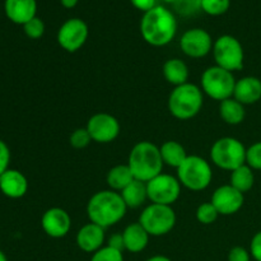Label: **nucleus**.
Here are the masks:
<instances>
[{"label": "nucleus", "instance_id": "obj_1", "mask_svg": "<svg viewBox=\"0 0 261 261\" xmlns=\"http://www.w3.org/2000/svg\"><path fill=\"white\" fill-rule=\"evenodd\" d=\"M177 20L175 14L162 5L144 13L140 20V33L144 41L154 47L166 46L175 38Z\"/></svg>", "mask_w": 261, "mask_h": 261}, {"label": "nucleus", "instance_id": "obj_2", "mask_svg": "<svg viewBox=\"0 0 261 261\" xmlns=\"http://www.w3.org/2000/svg\"><path fill=\"white\" fill-rule=\"evenodd\" d=\"M127 206L121 194L114 190H102L94 194L87 204V216L92 223L109 228L125 217Z\"/></svg>", "mask_w": 261, "mask_h": 261}, {"label": "nucleus", "instance_id": "obj_3", "mask_svg": "<svg viewBox=\"0 0 261 261\" xmlns=\"http://www.w3.org/2000/svg\"><path fill=\"white\" fill-rule=\"evenodd\" d=\"M163 161L160 148L150 142H139L130 150L127 166L132 170L135 180L148 182L162 173Z\"/></svg>", "mask_w": 261, "mask_h": 261}, {"label": "nucleus", "instance_id": "obj_4", "mask_svg": "<svg viewBox=\"0 0 261 261\" xmlns=\"http://www.w3.org/2000/svg\"><path fill=\"white\" fill-rule=\"evenodd\" d=\"M203 91L198 86L185 83L175 87L168 97V111L178 120H190L195 117L203 107Z\"/></svg>", "mask_w": 261, "mask_h": 261}, {"label": "nucleus", "instance_id": "obj_5", "mask_svg": "<svg viewBox=\"0 0 261 261\" xmlns=\"http://www.w3.org/2000/svg\"><path fill=\"white\" fill-rule=\"evenodd\" d=\"M177 178L181 186L191 191H203L211 185L213 171L208 161L199 155H188L177 168Z\"/></svg>", "mask_w": 261, "mask_h": 261}, {"label": "nucleus", "instance_id": "obj_6", "mask_svg": "<svg viewBox=\"0 0 261 261\" xmlns=\"http://www.w3.org/2000/svg\"><path fill=\"white\" fill-rule=\"evenodd\" d=\"M246 147L239 139L224 137L212 145L211 160L217 167L232 172L246 165Z\"/></svg>", "mask_w": 261, "mask_h": 261}, {"label": "nucleus", "instance_id": "obj_7", "mask_svg": "<svg viewBox=\"0 0 261 261\" xmlns=\"http://www.w3.org/2000/svg\"><path fill=\"white\" fill-rule=\"evenodd\" d=\"M236 79L232 71L218 65L211 66L201 75V91L216 101H224L233 97Z\"/></svg>", "mask_w": 261, "mask_h": 261}, {"label": "nucleus", "instance_id": "obj_8", "mask_svg": "<svg viewBox=\"0 0 261 261\" xmlns=\"http://www.w3.org/2000/svg\"><path fill=\"white\" fill-rule=\"evenodd\" d=\"M139 223L149 236L160 237L170 233L176 224L175 211L170 205L150 204L139 217Z\"/></svg>", "mask_w": 261, "mask_h": 261}, {"label": "nucleus", "instance_id": "obj_9", "mask_svg": "<svg viewBox=\"0 0 261 261\" xmlns=\"http://www.w3.org/2000/svg\"><path fill=\"white\" fill-rule=\"evenodd\" d=\"M213 56L217 65L232 73L244 68V47L231 35H223L217 38L213 45Z\"/></svg>", "mask_w": 261, "mask_h": 261}, {"label": "nucleus", "instance_id": "obj_10", "mask_svg": "<svg viewBox=\"0 0 261 261\" xmlns=\"http://www.w3.org/2000/svg\"><path fill=\"white\" fill-rule=\"evenodd\" d=\"M148 199L153 204L172 205L177 201L181 194V184L177 177L161 173L147 182Z\"/></svg>", "mask_w": 261, "mask_h": 261}, {"label": "nucleus", "instance_id": "obj_11", "mask_svg": "<svg viewBox=\"0 0 261 261\" xmlns=\"http://www.w3.org/2000/svg\"><path fill=\"white\" fill-rule=\"evenodd\" d=\"M89 30L81 18H70L61 24L58 31V42L68 53L81 50L88 38Z\"/></svg>", "mask_w": 261, "mask_h": 261}, {"label": "nucleus", "instance_id": "obj_12", "mask_svg": "<svg viewBox=\"0 0 261 261\" xmlns=\"http://www.w3.org/2000/svg\"><path fill=\"white\" fill-rule=\"evenodd\" d=\"M86 129L88 130L93 142L107 144V143L114 142L119 137L121 126L116 117L106 112H101V114L93 115L88 120Z\"/></svg>", "mask_w": 261, "mask_h": 261}, {"label": "nucleus", "instance_id": "obj_13", "mask_svg": "<svg viewBox=\"0 0 261 261\" xmlns=\"http://www.w3.org/2000/svg\"><path fill=\"white\" fill-rule=\"evenodd\" d=\"M213 40L211 35L203 28H191L182 35L180 47L189 58L200 59L213 50Z\"/></svg>", "mask_w": 261, "mask_h": 261}, {"label": "nucleus", "instance_id": "obj_14", "mask_svg": "<svg viewBox=\"0 0 261 261\" xmlns=\"http://www.w3.org/2000/svg\"><path fill=\"white\" fill-rule=\"evenodd\" d=\"M211 203L222 216H232L244 206L245 196L232 185H223L214 191Z\"/></svg>", "mask_w": 261, "mask_h": 261}, {"label": "nucleus", "instance_id": "obj_15", "mask_svg": "<svg viewBox=\"0 0 261 261\" xmlns=\"http://www.w3.org/2000/svg\"><path fill=\"white\" fill-rule=\"evenodd\" d=\"M43 232L53 239H63L71 228V218L66 211L61 208H50L41 218Z\"/></svg>", "mask_w": 261, "mask_h": 261}, {"label": "nucleus", "instance_id": "obj_16", "mask_svg": "<svg viewBox=\"0 0 261 261\" xmlns=\"http://www.w3.org/2000/svg\"><path fill=\"white\" fill-rule=\"evenodd\" d=\"M76 245L84 252L94 254L105 244V228L94 223H88L82 227L75 237Z\"/></svg>", "mask_w": 261, "mask_h": 261}, {"label": "nucleus", "instance_id": "obj_17", "mask_svg": "<svg viewBox=\"0 0 261 261\" xmlns=\"http://www.w3.org/2000/svg\"><path fill=\"white\" fill-rule=\"evenodd\" d=\"M4 10L8 19L15 24L24 25L36 17L37 2L36 0H5Z\"/></svg>", "mask_w": 261, "mask_h": 261}, {"label": "nucleus", "instance_id": "obj_18", "mask_svg": "<svg viewBox=\"0 0 261 261\" xmlns=\"http://www.w3.org/2000/svg\"><path fill=\"white\" fill-rule=\"evenodd\" d=\"M28 190V181L25 176L18 170L8 168L0 176V191L10 199H19Z\"/></svg>", "mask_w": 261, "mask_h": 261}, {"label": "nucleus", "instance_id": "obj_19", "mask_svg": "<svg viewBox=\"0 0 261 261\" xmlns=\"http://www.w3.org/2000/svg\"><path fill=\"white\" fill-rule=\"evenodd\" d=\"M233 98L240 103L254 105L261 99V81L256 76H244L236 82Z\"/></svg>", "mask_w": 261, "mask_h": 261}, {"label": "nucleus", "instance_id": "obj_20", "mask_svg": "<svg viewBox=\"0 0 261 261\" xmlns=\"http://www.w3.org/2000/svg\"><path fill=\"white\" fill-rule=\"evenodd\" d=\"M122 237H124L125 250L133 252V254H138V252H142L148 246L150 236L143 228L142 224L138 222V223L129 224L122 232Z\"/></svg>", "mask_w": 261, "mask_h": 261}, {"label": "nucleus", "instance_id": "obj_21", "mask_svg": "<svg viewBox=\"0 0 261 261\" xmlns=\"http://www.w3.org/2000/svg\"><path fill=\"white\" fill-rule=\"evenodd\" d=\"M163 76L172 86L178 87L188 83L189 69L181 59H170L163 65Z\"/></svg>", "mask_w": 261, "mask_h": 261}, {"label": "nucleus", "instance_id": "obj_22", "mask_svg": "<svg viewBox=\"0 0 261 261\" xmlns=\"http://www.w3.org/2000/svg\"><path fill=\"white\" fill-rule=\"evenodd\" d=\"M160 152L163 163L170 166V167H175L176 170L188 158L185 148L182 147V144L175 142V140H167V142L163 143L160 147Z\"/></svg>", "mask_w": 261, "mask_h": 261}, {"label": "nucleus", "instance_id": "obj_23", "mask_svg": "<svg viewBox=\"0 0 261 261\" xmlns=\"http://www.w3.org/2000/svg\"><path fill=\"white\" fill-rule=\"evenodd\" d=\"M120 194H121L122 199H124L127 208H132V209L139 208V206H142L143 204L145 203V200L148 199L147 182H143V181H139V180H134Z\"/></svg>", "mask_w": 261, "mask_h": 261}, {"label": "nucleus", "instance_id": "obj_24", "mask_svg": "<svg viewBox=\"0 0 261 261\" xmlns=\"http://www.w3.org/2000/svg\"><path fill=\"white\" fill-rule=\"evenodd\" d=\"M134 180V175L127 165L115 166L107 172L106 176L107 185L110 186V189L114 191H120V193Z\"/></svg>", "mask_w": 261, "mask_h": 261}, {"label": "nucleus", "instance_id": "obj_25", "mask_svg": "<svg viewBox=\"0 0 261 261\" xmlns=\"http://www.w3.org/2000/svg\"><path fill=\"white\" fill-rule=\"evenodd\" d=\"M219 115L222 120L229 125H239L241 124L246 116L245 106L240 103L233 97L228 99H224L219 103Z\"/></svg>", "mask_w": 261, "mask_h": 261}, {"label": "nucleus", "instance_id": "obj_26", "mask_svg": "<svg viewBox=\"0 0 261 261\" xmlns=\"http://www.w3.org/2000/svg\"><path fill=\"white\" fill-rule=\"evenodd\" d=\"M255 175L254 170L247 165L241 166L231 172V178H229V185L233 186L242 194L247 193L254 188Z\"/></svg>", "mask_w": 261, "mask_h": 261}, {"label": "nucleus", "instance_id": "obj_27", "mask_svg": "<svg viewBox=\"0 0 261 261\" xmlns=\"http://www.w3.org/2000/svg\"><path fill=\"white\" fill-rule=\"evenodd\" d=\"M231 7V0H201V10L208 15L218 17Z\"/></svg>", "mask_w": 261, "mask_h": 261}, {"label": "nucleus", "instance_id": "obj_28", "mask_svg": "<svg viewBox=\"0 0 261 261\" xmlns=\"http://www.w3.org/2000/svg\"><path fill=\"white\" fill-rule=\"evenodd\" d=\"M219 213L212 203H203L196 209V219L201 224H212L217 221Z\"/></svg>", "mask_w": 261, "mask_h": 261}, {"label": "nucleus", "instance_id": "obj_29", "mask_svg": "<svg viewBox=\"0 0 261 261\" xmlns=\"http://www.w3.org/2000/svg\"><path fill=\"white\" fill-rule=\"evenodd\" d=\"M91 261H124V255H122V251L105 246L92 255Z\"/></svg>", "mask_w": 261, "mask_h": 261}, {"label": "nucleus", "instance_id": "obj_30", "mask_svg": "<svg viewBox=\"0 0 261 261\" xmlns=\"http://www.w3.org/2000/svg\"><path fill=\"white\" fill-rule=\"evenodd\" d=\"M23 31L27 35V37L32 38V40H38L45 33V23L41 18L35 17L23 25Z\"/></svg>", "mask_w": 261, "mask_h": 261}, {"label": "nucleus", "instance_id": "obj_31", "mask_svg": "<svg viewBox=\"0 0 261 261\" xmlns=\"http://www.w3.org/2000/svg\"><path fill=\"white\" fill-rule=\"evenodd\" d=\"M91 140L92 138L89 135L88 130L86 127H79V129H75L71 133L69 142H70L71 147L75 148V149H83L91 143Z\"/></svg>", "mask_w": 261, "mask_h": 261}, {"label": "nucleus", "instance_id": "obj_32", "mask_svg": "<svg viewBox=\"0 0 261 261\" xmlns=\"http://www.w3.org/2000/svg\"><path fill=\"white\" fill-rule=\"evenodd\" d=\"M246 165L252 170L261 171V142L254 143L247 148Z\"/></svg>", "mask_w": 261, "mask_h": 261}, {"label": "nucleus", "instance_id": "obj_33", "mask_svg": "<svg viewBox=\"0 0 261 261\" xmlns=\"http://www.w3.org/2000/svg\"><path fill=\"white\" fill-rule=\"evenodd\" d=\"M175 7L181 14L190 15L198 9H201V0H178Z\"/></svg>", "mask_w": 261, "mask_h": 261}, {"label": "nucleus", "instance_id": "obj_34", "mask_svg": "<svg viewBox=\"0 0 261 261\" xmlns=\"http://www.w3.org/2000/svg\"><path fill=\"white\" fill-rule=\"evenodd\" d=\"M228 261H251V254L242 246H234L229 250Z\"/></svg>", "mask_w": 261, "mask_h": 261}, {"label": "nucleus", "instance_id": "obj_35", "mask_svg": "<svg viewBox=\"0 0 261 261\" xmlns=\"http://www.w3.org/2000/svg\"><path fill=\"white\" fill-rule=\"evenodd\" d=\"M10 150L3 140H0V176L9 168Z\"/></svg>", "mask_w": 261, "mask_h": 261}, {"label": "nucleus", "instance_id": "obj_36", "mask_svg": "<svg viewBox=\"0 0 261 261\" xmlns=\"http://www.w3.org/2000/svg\"><path fill=\"white\" fill-rule=\"evenodd\" d=\"M250 254L255 261H261V231L255 233L250 244Z\"/></svg>", "mask_w": 261, "mask_h": 261}, {"label": "nucleus", "instance_id": "obj_37", "mask_svg": "<svg viewBox=\"0 0 261 261\" xmlns=\"http://www.w3.org/2000/svg\"><path fill=\"white\" fill-rule=\"evenodd\" d=\"M130 2H132V4L134 5L137 9H139L140 12L144 13L153 9L154 7H157V0H130Z\"/></svg>", "mask_w": 261, "mask_h": 261}, {"label": "nucleus", "instance_id": "obj_38", "mask_svg": "<svg viewBox=\"0 0 261 261\" xmlns=\"http://www.w3.org/2000/svg\"><path fill=\"white\" fill-rule=\"evenodd\" d=\"M107 246L112 247V249L119 250V251H124L125 244H124V237H122V233L112 234V236L109 239Z\"/></svg>", "mask_w": 261, "mask_h": 261}, {"label": "nucleus", "instance_id": "obj_39", "mask_svg": "<svg viewBox=\"0 0 261 261\" xmlns=\"http://www.w3.org/2000/svg\"><path fill=\"white\" fill-rule=\"evenodd\" d=\"M60 2L64 8H66V9H73L74 7H76L79 0H60Z\"/></svg>", "mask_w": 261, "mask_h": 261}, {"label": "nucleus", "instance_id": "obj_40", "mask_svg": "<svg viewBox=\"0 0 261 261\" xmlns=\"http://www.w3.org/2000/svg\"><path fill=\"white\" fill-rule=\"evenodd\" d=\"M147 261H172V260L168 259L167 256H163V255H155V256L149 257Z\"/></svg>", "mask_w": 261, "mask_h": 261}, {"label": "nucleus", "instance_id": "obj_41", "mask_svg": "<svg viewBox=\"0 0 261 261\" xmlns=\"http://www.w3.org/2000/svg\"><path fill=\"white\" fill-rule=\"evenodd\" d=\"M0 261H8L7 256H5V254L2 251V250H0Z\"/></svg>", "mask_w": 261, "mask_h": 261}, {"label": "nucleus", "instance_id": "obj_42", "mask_svg": "<svg viewBox=\"0 0 261 261\" xmlns=\"http://www.w3.org/2000/svg\"><path fill=\"white\" fill-rule=\"evenodd\" d=\"M162 2L167 3V4H176V3H177L178 0H162Z\"/></svg>", "mask_w": 261, "mask_h": 261}]
</instances>
